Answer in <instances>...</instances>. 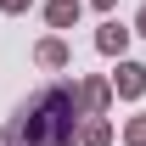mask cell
Returning <instances> with one entry per match:
<instances>
[{
    "mask_svg": "<svg viewBox=\"0 0 146 146\" xmlns=\"http://www.w3.org/2000/svg\"><path fill=\"white\" fill-rule=\"evenodd\" d=\"M68 112H73V96H68V90H39L34 107L23 112L17 129H11V146H62V141L73 135Z\"/></svg>",
    "mask_w": 146,
    "mask_h": 146,
    "instance_id": "1",
    "label": "cell"
},
{
    "mask_svg": "<svg viewBox=\"0 0 146 146\" xmlns=\"http://www.w3.org/2000/svg\"><path fill=\"white\" fill-rule=\"evenodd\" d=\"M6 6H17V0H6Z\"/></svg>",
    "mask_w": 146,
    "mask_h": 146,
    "instance_id": "2",
    "label": "cell"
},
{
    "mask_svg": "<svg viewBox=\"0 0 146 146\" xmlns=\"http://www.w3.org/2000/svg\"><path fill=\"white\" fill-rule=\"evenodd\" d=\"M141 28H146V17H141Z\"/></svg>",
    "mask_w": 146,
    "mask_h": 146,
    "instance_id": "3",
    "label": "cell"
}]
</instances>
